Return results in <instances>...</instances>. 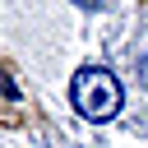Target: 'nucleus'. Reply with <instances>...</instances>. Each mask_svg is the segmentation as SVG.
Returning a JSON list of instances; mask_svg holds the SVG:
<instances>
[{"label": "nucleus", "instance_id": "nucleus-3", "mask_svg": "<svg viewBox=\"0 0 148 148\" xmlns=\"http://www.w3.org/2000/svg\"><path fill=\"white\" fill-rule=\"evenodd\" d=\"M79 5H102V0H79Z\"/></svg>", "mask_w": 148, "mask_h": 148}, {"label": "nucleus", "instance_id": "nucleus-2", "mask_svg": "<svg viewBox=\"0 0 148 148\" xmlns=\"http://www.w3.org/2000/svg\"><path fill=\"white\" fill-rule=\"evenodd\" d=\"M139 79H143V88H148V51L139 56Z\"/></svg>", "mask_w": 148, "mask_h": 148}, {"label": "nucleus", "instance_id": "nucleus-1", "mask_svg": "<svg viewBox=\"0 0 148 148\" xmlns=\"http://www.w3.org/2000/svg\"><path fill=\"white\" fill-rule=\"evenodd\" d=\"M69 97H74V106L88 120H111L120 111V83H116L111 69H79Z\"/></svg>", "mask_w": 148, "mask_h": 148}]
</instances>
